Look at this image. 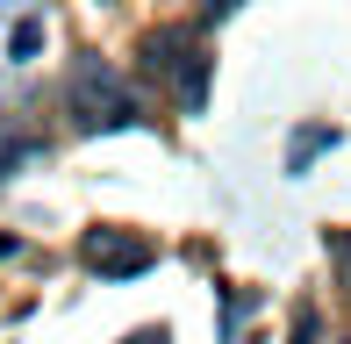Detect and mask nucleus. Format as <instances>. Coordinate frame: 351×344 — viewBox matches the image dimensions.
<instances>
[{
    "mask_svg": "<svg viewBox=\"0 0 351 344\" xmlns=\"http://www.w3.org/2000/svg\"><path fill=\"white\" fill-rule=\"evenodd\" d=\"M65 108H72V130L86 136H108V130H130L143 115L130 79H122L108 58H72V79H65Z\"/></svg>",
    "mask_w": 351,
    "mask_h": 344,
    "instance_id": "obj_1",
    "label": "nucleus"
},
{
    "mask_svg": "<svg viewBox=\"0 0 351 344\" xmlns=\"http://www.w3.org/2000/svg\"><path fill=\"white\" fill-rule=\"evenodd\" d=\"M151 244L130 237V230H115V223H93L86 237H79V265L86 273H101V280H130V273H151Z\"/></svg>",
    "mask_w": 351,
    "mask_h": 344,
    "instance_id": "obj_2",
    "label": "nucleus"
},
{
    "mask_svg": "<svg viewBox=\"0 0 351 344\" xmlns=\"http://www.w3.org/2000/svg\"><path fill=\"white\" fill-rule=\"evenodd\" d=\"M136 65L151 72V79H172V86H180L186 72L201 65V51L186 43V29H151V36L136 43Z\"/></svg>",
    "mask_w": 351,
    "mask_h": 344,
    "instance_id": "obj_3",
    "label": "nucleus"
},
{
    "mask_svg": "<svg viewBox=\"0 0 351 344\" xmlns=\"http://www.w3.org/2000/svg\"><path fill=\"white\" fill-rule=\"evenodd\" d=\"M29 158H36V136L14 130V122H0V180H8L14 165H29Z\"/></svg>",
    "mask_w": 351,
    "mask_h": 344,
    "instance_id": "obj_4",
    "label": "nucleus"
},
{
    "mask_svg": "<svg viewBox=\"0 0 351 344\" xmlns=\"http://www.w3.org/2000/svg\"><path fill=\"white\" fill-rule=\"evenodd\" d=\"M36 51H43V22H36V14H22V22L8 29V58H14V65H29Z\"/></svg>",
    "mask_w": 351,
    "mask_h": 344,
    "instance_id": "obj_5",
    "label": "nucleus"
},
{
    "mask_svg": "<svg viewBox=\"0 0 351 344\" xmlns=\"http://www.w3.org/2000/svg\"><path fill=\"white\" fill-rule=\"evenodd\" d=\"M315 151H330V130H308V136H294V144H287V165L301 172V165L315 158Z\"/></svg>",
    "mask_w": 351,
    "mask_h": 344,
    "instance_id": "obj_6",
    "label": "nucleus"
},
{
    "mask_svg": "<svg viewBox=\"0 0 351 344\" xmlns=\"http://www.w3.org/2000/svg\"><path fill=\"white\" fill-rule=\"evenodd\" d=\"M122 344H165V323H143L136 337H122Z\"/></svg>",
    "mask_w": 351,
    "mask_h": 344,
    "instance_id": "obj_7",
    "label": "nucleus"
},
{
    "mask_svg": "<svg viewBox=\"0 0 351 344\" xmlns=\"http://www.w3.org/2000/svg\"><path fill=\"white\" fill-rule=\"evenodd\" d=\"M0 258H14V230H0Z\"/></svg>",
    "mask_w": 351,
    "mask_h": 344,
    "instance_id": "obj_8",
    "label": "nucleus"
}]
</instances>
